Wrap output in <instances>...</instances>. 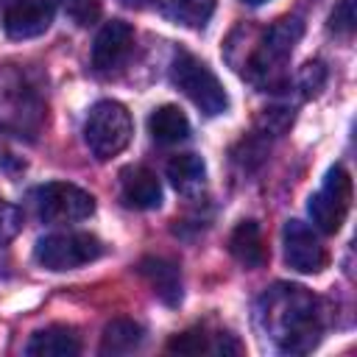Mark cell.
<instances>
[{
  "mask_svg": "<svg viewBox=\"0 0 357 357\" xmlns=\"http://www.w3.org/2000/svg\"><path fill=\"white\" fill-rule=\"evenodd\" d=\"M20 229H22V212L11 201L0 198V245L11 243L20 234Z\"/></svg>",
  "mask_w": 357,
  "mask_h": 357,
  "instance_id": "21",
  "label": "cell"
},
{
  "mask_svg": "<svg viewBox=\"0 0 357 357\" xmlns=\"http://www.w3.org/2000/svg\"><path fill=\"white\" fill-rule=\"evenodd\" d=\"M284 262L298 273H321L329 265V251L321 237L301 220H287L282 231Z\"/></svg>",
  "mask_w": 357,
  "mask_h": 357,
  "instance_id": "8",
  "label": "cell"
},
{
  "mask_svg": "<svg viewBox=\"0 0 357 357\" xmlns=\"http://www.w3.org/2000/svg\"><path fill=\"white\" fill-rule=\"evenodd\" d=\"M357 25V14H354V0H337L332 17H329V28L340 36H349Z\"/></svg>",
  "mask_w": 357,
  "mask_h": 357,
  "instance_id": "22",
  "label": "cell"
},
{
  "mask_svg": "<svg viewBox=\"0 0 357 357\" xmlns=\"http://www.w3.org/2000/svg\"><path fill=\"white\" fill-rule=\"evenodd\" d=\"M36 215L47 223H75L95 212V198L70 181H50L33 192Z\"/></svg>",
  "mask_w": 357,
  "mask_h": 357,
  "instance_id": "7",
  "label": "cell"
},
{
  "mask_svg": "<svg viewBox=\"0 0 357 357\" xmlns=\"http://www.w3.org/2000/svg\"><path fill=\"white\" fill-rule=\"evenodd\" d=\"M301 33H304V22H301L298 17H282V20H276V22L262 33L257 50L251 53V59H248V64H245V75H248L254 84H259L262 89L279 86V81H282V67H284L287 56L293 53V47L298 45Z\"/></svg>",
  "mask_w": 357,
  "mask_h": 357,
  "instance_id": "2",
  "label": "cell"
},
{
  "mask_svg": "<svg viewBox=\"0 0 357 357\" xmlns=\"http://www.w3.org/2000/svg\"><path fill=\"white\" fill-rule=\"evenodd\" d=\"M229 251L231 257L245 265V268H259L268 259L265 243H262V231L257 220H243L234 226V231L229 234Z\"/></svg>",
  "mask_w": 357,
  "mask_h": 357,
  "instance_id": "14",
  "label": "cell"
},
{
  "mask_svg": "<svg viewBox=\"0 0 357 357\" xmlns=\"http://www.w3.org/2000/svg\"><path fill=\"white\" fill-rule=\"evenodd\" d=\"M243 3H248V6H259V3H265V0H243Z\"/></svg>",
  "mask_w": 357,
  "mask_h": 357,
  "instance_id": "25",
  "label": "cell"
},
{
  "mask_svg": "<svg viewBox=\"0 0 357 357\" xmlns=\"http://www.w3.org/2000/svg\"><path fill=\"white\" fill-rule=\"evenodd\" d=\"M134 50V28L123 20H109L95 36L92 45V67L98 73H114L126 64Z\"/></svg>",
  "mask_w": 357,
  "mask_h": 357,
  "instance_id": "10",
  "label": "cell"
},
{
  "mask_svg": "<svg viewBox=\"0 0 357 357\" xmlns=\"http://www.w3.org/2000/svg\"><path fill=\"white\" fill-rule=\"evenodd\" d=\"M349 209H351V178L340 165H335L326 170L324 184L310 195L307 212L318 231L337 234L349 218Z\"/></svg>",
  "mask_w": 357,
  "mask_h": 357,
  "instance_id": "6",
  "label": "cell"
},
{
  "mask_svg": "<svg viewBox=\"0 0 357 357\" xmlns=\"http://www.w3.org/2000/svg\"><path fill=\"white\" fill-rule=\"evenodd\" d=\"M148 131H151V137H153L156 142H162V145H176V142H181V139L190 137V120H187V114H184L178 106L165 103V106H159V109L151 112V117H148Z\"/></svg>",
  "mask_w": 357,
  "mask_h": 357,
  "instance_id": "16",
  "label": "cell"
},
{
  "mask_svg": "<svg viewBox=\"0 0 357 357\" xmlns=\"http://www.w3.org/2000/svg\"><path fill=\"white\" fill-rule=\"evenodd\" d=\"M131 134H134L131 114L117 100H98L84 120V142L89 153L100 162L123 153L131 142Z\"/></svg>",
  "mask_w": 357,
  "mask_h": 357,
  "instance_id": "3",
  "label": "cell"
},
{
  "mask_svg": "<svg viewBox=\"0 0 357 357\" xmlns=\"http://www.w3.org/2000/svg\"><path fill=\"white\" fill-rule=\"evenodd\" d=\"M145 340V329L131 321V318H114L103 326L100 335V354L106 357H120V354H131L134 349H139Z\"/></svg>",
  "mask_w": 357,
  "mask_h": 357,
  "instance_id": "15",
  "label": "cell"
},
{
  "mask_svg": "<svg viewBox=\"0 0 357 357\" xmlns=\"http://www.w3.org/2000/svg\"><path fill=\"white\" fill-rule=\"evenodd\" d=\"M139 273L151 284L156 298H162L170 307H176L181 301V273H178L176 262L162 259V257H145L139 262Z\"/></svg>",
  "mask_w": 357,
  "mask_h": 357,
  "instance_id": "13",
  "label": "cell"
},
{
  "mask_svg": "<svg viewBox=\"0 0 357 357\" xmlns=\"http://www.w3.org/2000/svg\"><path fill=\"white\" fill-rule=\"evenodd\" d=\"M167 178L181 195H195L206 184V165L198 153H178L167 162Z\"/></svg>",
  "mask_w": 357,
  "mask_h": 357,
  "instance_id": "17",
  "label": "cell"
},
{
  "mask_svg": "<svg viewBox=\"0 0 357 357\" xmlns=\"http://www.w3.org/2000/svg\"><path fill=\"white\" fill-rule=\"evenodd\" d=\"M120 195L126 206L134 209H156L162 204V184L148 167H126L120 176Z\"/></svg>",
  "mask_w": 357,
  "mask_h": 357,
  "instance_id": "11",
  "label": "cell"
},
{
  "mask_svg": "<svg viewBox=\"0 0 357 357\" xmlns=\"http://www.w3.org/2000/svg\"><path fill=\"white\" fill-rule=\"evenodd\" d=\"M170 78L204 114L215 117L229 109V95H226L220 78L192 53H176V59L170 64Z\"/></svg>",
  "mask_w": 357,
  "mask_h": 357,
  "instance_id": "4",
  "label": "cell"
},
{
  "mask_svg": "<svg viewBox=\"0 0 357 357\" xmlns=\"http://www.w3.org/2000/svg\"><path fill=\"white\" fill-rule=\"evenodd\" d=\"M103 254V243L86 231H59L45 234L33 245V259L47 271H75L86 262H95Z\"/></svg>",
  "mask_w": 357,
  "mask_h": 357,
  "instance_id": "5",
  "label": "cell"
},
{
  "mask_svg": "<svg viewBox=\"0 0 357 357\" xmlns=\"http://www.w3.org/2000/svg\"><path fill=\"white\" fill-rule=\"evenodd\" d=\"M70 22L78 28H89L100 20V0H56Z\"/></svg>",
  "mask_w": 357,
  "mask_h": 357,
  "instance_id": "19",
  "label": "cell"
},
{
  "mask_svg": "<svg viewBox=\"0 0 357 357\" xmlns=\"http://www.w3.org/2000/svg\"><path fill=\"white\" fill-rule=\"evenodd\" d=\"M257 321L284 354H307L324 335L321 301L301 284H273L257 301Z\"/></svg>",
  "mask_w": 357,
  "mask_h": 357,
  "instance_id": "1",
  "label": "cell"
},
{
  "mask_svg": "<svg viewBox=\"0 0 357 357\" xmlns=\"http://www.w3.org/2000/svg\"><path fill=\"white\" fill-rule=\"evenodd\" d=\"M123 6H128V8H148L151 3H156V0H120Z\"/></svg>",
  "mask_w": 357,
  "mask_h": 357,
  "instance_id": "24",
  "label": "cell"
},
{
  "mask_svg": "<svg viewBox=\"0 0 357 357\" xmlns=\"http://www.w3.org/2000/svg\"><path fill=\"white\" fill-rule=\"evenodd\" d=\"M167 14L187 28H204L215 14V0H167Z\"/></svg>",
  "mask_w": 357,
  "mask_h": 357,
  "instance_id": "18",
  "label": "cell"
},
{
  "mask_svg": "<svg viewBox=\"0 0 357 357\" xmlns=\"http://www.w3.org/2000/svg\"><path fill=\"white\" fill-rule=\"evenodd\" d=\"M324 81H326V67L321 61H307L301 67V73H298V84H301V89L307 95H315L324 86Z\"/></svg>",
  "mask_w": 357,
  "mask_h": 357,
  "instance_id": "23",
  "label": "cell"
},
{
  "mask_svg": "<svg viewBox=\"0 0 357 357\" xmlns=\"http://www.w3.org/2000/svg\"><path fill=\"white\" fill-rule=\"evenodd\" d=\"M3 28L11 39L42 36L53 22V0H0Z\"/></svg>",
  "mask_w": 357,
  "mask_h": 357,
  "instance_id": "9",
  "label": "cell"
},
{
  "mask_svg": "<svg viewBox=\"0 0 357 357\" xmlns=\"http://www.w3.org/2000/svg\"><path fill=\"white\" fill-rule=\"evenodd\" d=\"M167 351H173V354H206V351H215V346L209 343V337L201 329H192V332L176 335L167 343Z\"/></svg>",
  "mask_w": 357,
  "mask_h": 357,
  "instance_id": "20",
  "label": "cell"
},
{
  "mask_svg": "<svg viewBox=\"0 0 357 357\" xmlns=\"http://www.w3.org/2000/svg\"><path fill=\"white\" fill-rule=\"evenodd\" d=\"M81 351V337L75 335L73 326L53 324L31 335L25 354L28 357H75Z\"/></svg>",
  "mask_w": 357,
  "mask_h": 357,
  "instance_id": "12",
  "label": "cell"
}]
</instances>
